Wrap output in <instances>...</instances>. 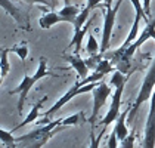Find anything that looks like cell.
Instances as JSON below:
<instances>
[{"label": "cell", "instance_id": "cell-7", "mask_svg": "<svg viewBox=\"0 0 155 148\" xmlns=\"http://www.w3.org/2000/svg\"><path fill=\"white\" fill-rule=\"evenodd\" d=\"M121 3H123V0H118L114 8L112 6H104V30H102V45H101V52H99L101 55H105L108 48H109V42H111V36H112L117 12H118Z\"/></svg>", "mask_w": 155, "mask_h": 148}, {"label": "cell", "instance_id": "cell-20", "mask_svg": "<svg viewBox=\"0 0 155 148\" xmlns=\"http://www.w3.org/2000/svg\"><path fill=\"white\" fill-rule=\"evenodd\" d=\"M11 52L13 53H16L19 58H21V61H25V58H27V55H28V46H27V43L22 42L21 45H15L12 48H9Z\"/></svg>", "mask_w": 155, "mask_h": 148}, {"label": "cell", "instance_id": "cell-17", "mask_svg": "<svg viewBox=\"0 0 155 148\" xmlns=\"http://www.w3.org/2000/svg\"><path fill=\"white\" fill-rule=\"evenodd\" d=\"M86 122V116H84L83 111H78L72 116H68V117H64L62 120V126H77V124H81Z\"/></svg>", "mask_w": 155, "mask_h": 148}, {"label": "cell", "instance_id": "cell-15", "mask_svg": "<svg viewBox=\"0 0 155 148\" xmlns=\"http://www.w3.org/2000/svg\"><path fill=\"white\" fill-rule=\"evenodd\" d=\"M81 12L77 6H74V5H71V3H68V5H65L62 9L59 11V15L61 16H64V18H67V21L70 22V24L74 25V22H75V18L78 16V13Z\"/></svg>", "mask_w": 155, "mask_h": 148}, {"label": "cell", "instance_id": "cell-6", "mask_svg": "<svg viewBox=\"0 0 155 148\" xmlns=\"http://www.w3.org/2000/svg\"><path fill=\"white\" fill-rule=\"evenodd\" d=\"M149 39H152L155 42V18L154 19H151L148 24H146V27L142 30V33H140V36L137 37L133 43H131L130 46L127 48V49L123 52V55H121V58L118 59L120 62V71L123 73V68L126 67H129V62H130V59L133 58V55H134V52L139 49L140 46H142L143 43L146 42V40H149Z\"/></svg>", "mask_w": 155, "mask_h": 148}, {"label": "cell", "instance_id": "cell-4", "mask_svg": "<svg viewBox=\"0 0 155 148\" xmlns=\"http://www.w3.org/2000/svg\"><path fill=\"white\" fill-rule=\"evenodd\" d=\"M154 89H155V61L152 62V65L149 67L148 73H146L145 79H143V83H142V86H140L139 93H137L136 101L130 105V113H129V117H127V122L129 123L133 122V119L136 117V114H137L139 108L142 107L143 102L149 101V98L152 96Z\"/></svg>", "mask_w": 155, "mask_h": 148}, {"label": "cell", "instance_id": "cell-29", "mask_svg": "<svg viewBox=\"0 0 155 148\" xmlns=\"http://www.w3.org/2000/svg\"><path fill=\"white\" fill-rule=\"evenodd\" d=\"M3 49H5V48H2V46H0V52H2V50H3Z\"/></svg>", "mask_w": 155, "mask_h": 148}, {"label": "cell", "instance_id": "cell-18", "mask_svg": "<svg viewBox=\"0 0 155 148\" xmlns=\"http://www.w3.org/2000/svg\"><path fill=\"white\" fill-rule=\"evenodd\" d=\"M9 53H11L9 48H5V49L0 52V70H2V77L3 79L11 71V65H9V59H8V55Z\"/></svg>", "mask_w": 155, "mask_h": 148}, {"label": "cell", "instance_id": "cell-11", "mask_svg": "<svg viewBox=\"0 0 155 148\" xmlns=\"http://www.w3.org/2000/svg\"><path fill=\"white\" fill-rule=\"evenodd\" d=\"M48 101V96H43L41 99H38L36 104L33 105V108L30 110V113L27 114V117H25L24 120L21 122L19 124H16L15 127L12 129V133L13 132H16V130H19V129H22L24 126H27V124H30V123H33V122H36L37 120V117L40 116V110H41V107H43V104Z\"/></svg>", "mask_w": 155, "mask_h": 148}, {"label": "cell", "instance_id": "cell-5", "mask_svg": "<svg viewBox=\"0 0 155 148\" xmlns=\"http://www.w3.org/2000/svg\"><path fill=\"white\" fill-rule=\"evenodd\" d=\"M99 83V82H97ZM97 83H89V85H81V82H75V85L65 93V95H62L56 102H55V105H52L50 108H49L45 114H43V122H40V126L45 123V124H48L50 123L49 122V119L56 113V111H59L67 102H70L74 96H77V95H81V93H87V92H90V90H93L96 86H97Z\"/></svg>", "mask_w": 155, "mask_h": 148}, {"label": "cell", "instance_id": "cell-12", "mask_svg": "<svg viewBox=\"0 0 155 148\" xmlns=\"http://www.w3.org/2000/svg\"><path fill=\"white\" fill-rule=\"evenodd\" d=\"M64 59L71 64V67L77 71L78 77H80L81 80L86 79V77L89 76V67H87L86 61H84L80 55H75V53H74V55H65V56H64Z\"/></svg>", "mask_w": 155, "mask_h": 148}, {"label": "cell", "instance_id": "cell-28", "mask_svg": "<svg viewBox=\"0 0 155 148\" xmlns=\"http://www.w3.org/2000/svg\"><path fill=\"white\" fill-rule=\"evenodd\" d=\"M3 80V77H2V70H0V82Z\"/></svg>", "mask_w": 155, "mask_h": 148}, {"label": "cell", "instance_id": "cell-19", "mask_svg": "<svg viewBox=\"0 0 155 148\" xmlns=\"http://www.w3.org/2000/svg\"><path fill=\"white\" fill-rule=\"evenodd\" d=\"M86 50H87V53H89L90 56L97 55V53L101 52V46L97 45V42H96V39H95V36H93V34H89V37H87Z\"/></svg>", "mask_w": 155, "mask_h": 148}, {"label": "cell", "instance_id": "cell-1", "mask_svg": "<svg viewBox=\"0 0 155 148\" xmlns=\"http://www.w3.org/2000/svg\"><path fill=\"white\" fill-rule=\"evenodd\" d=\"M62 120L64 117L56 119L55 122H50L45 126H38L34 130L16 138V148H41L50 138H53L58 132L65 129V126H62Z\"/></svg>", "mask_w": 155, "mask_h": 148}, {"label": "cell", "instance_id": "cell-3", "mask_svg": "<svg viewBox=\"0 0 155 148\" xmlns=\"http://www.w3.org/2000/svg\"><path fill=\"white\" fill-rule=\"evenodd\" d=\"M46 76H53V74L48 71V59L46 58H40V61H38V68H37V71L34 73V76H28V74H25L24 79H22V82L18 85V86L12 89L9 93L11 95H15V93H19V101H18V113L19 114H22V110H24V104H25V99L28 96V93H30V90H31V87L36 85V82H38L40 79H43V77H46Z\"/></svg>", "mask_w": 155, "mask_h": 148}, {"label": "cell", "instance_id": "cell-13", "mask_svg": "<svg viewBox=\"0 0 155 148\" xmlns=\"http://www.w3.org/2000/svg\"><path fill=\"white\" fill-rule=\"evenodd\" d=\"M129 113H130V105L129 108L123 113H120L118 119L115 120V126H114V132L117 133V138H118V142L124 141L127 135H129V129H127V117H129Z\"/></svg>", "mask_w": 155, "mask_h": 148}, {"label": "cell", "instance_id": "cell-30", "mask_svg": "<svg viewBox=\"0 0 155 148\" xmlns=\"http://www.w3.org/2000/svg\"><path fill=\"white\" fill-rule=\"evenodd\" d=\"M2 82H3V80H2ZM2 82H0V86H2Z\"/></svg>", "mask_w": 155, "mask_h": 148}, {"label": "cell", "instance_id": "cell-8", "mask_svg": "<svg viewBox=\"0 0 155 148\" xmlns=\"http://www.w3.org/2000/svg\"><path fill=\"white\" fill-rule=\"evenodd\" d=\"M92 92H93V110H92V116H90L89 122H90L92 129H93L96 119H97V114H99L101 108L105 105V102H107V99L109 98L112 89L109 87V85H107V83L102 80V82L97 83V86H96Z\"/></svg>", "mask_w": 155, "mask_h": 148}, {"label": "cell", "instance_id": "cell-9", "mask_svg": "<svg viewBox=\"0 0 155 148\" xmlns=\"http://www.w3.org/2000/svg\"><path fill=\"white\" fill-rule=\"evenodd\" d=\"M143 148H155V89L151 96V108L148 113V120L145 126Z\"/></svg>", "mask_w": 155, "mask_h": 148}, {"label": "cell", "instance_id": "cell-22", "mask_svg": "<svg viewBox=\"0 0 155 148\" xmlns=\"http://www.w3.org/2000/svg\"><path fill=\"white\" fill-rule=\"evenodd\" d=\"M105 132H107V129L102 127V130L99 132V135L95 136L93 135V130H90V144H89V147L87 148H99L101 141H102V138H104V135H105Z\"/></svg>", "mask_w": 155, "mask_h": 148}, {"label": "cell", "instance_id": "cell-2", "mask_svg": "<svg viewBox=\"0 0 155 148\" xmlns=\"http://www.w3.org/2000/svg\"><path fill=\"white\" fill-rule=\"evenodd\" d=\"M133 71H129L127 74L121 73L120 70H115L112 76H111V86H114V95H112V101H111V107L108 110L107 116L101 120V124L104 126V129H108V126L111 123H114L120 116V107H121V96H123V90L124 86L130 77V74Z\"/></svg>", "mask_w": 155, "mask_h": 148}, {"label": "cell", "instance_id": "cell-26", "mask_svg": "<svg viewBox=\"0 0 155 148\" xmlns=\"http://www.w3.org/2000/svg\"><path fill=\"white\" fill-rule=\"evenodd\" d=\"M143 9H145V12H146V15L149 16L151 15V0H143Z\"/></svg>", "mask_w": 155, "mask_h": 148}, {"label": "cell", "instance_id": "cell-27", "mask_svg": "<svg viewBox=\"0 0 155 148\" xmlns=\"http://www.w3.org/2000/svg\"><path fill=\"white\" fill-rule=\"evenodd\" d=\"M112 2L114 0H105V6H112Z\"/></svg>", "mask_w": 155, "mask_h": 148}, {"label": "cell", "instance_id": "cell-14", "mask_svg": "<svg viewBox=\"0 0 155 148\" xmlns=\"http://www.w3.org/2000/svg\"><path fill=\"white\" fill-rule=\"evenodd\" d=\"M59 22H68L67 18L61 16L59 12H46V13H43L40 16V19H38V25L43 30H49L55 24H59Z\"/></svg>", "mask_w": 155, "mask_h": 148}, {"label": "cell", "instance_id": "cell-10", "mask_svg": "<svg viewBox=\"0 0 155 148\" xmlns=\"http://www.w3.org/2000/svg\"><path fill=\"white\" fill-rule=\"evenodd\" d=\"M0 6L3 8V11L8 13V15H11L13 19L16 21V24L19 25L21 28H24V30H30V24H28V19L25 18V15L15 5H13L11 0H0Z\"/></svg>", "mask_w": 155, "mask_h": 148}, {"label": "cell", "instance_id": "cell-24", "mask_svg": "<svg viewBox=\"0 0 155 148\" xmlns=\"http://www.w3.org/2000/svg\"><path fill=\"white\" fill-rule=\"evenodd\" d=\"M25 2H28V3H31V5H45V6H49V8H53L55 5H56V2H53V0H25Z\"/></svg>", "mask_w": 155, "mask_h": 148}, {"label": "cell", "instance_id": "cell-16", "mask_svg": "<svg viewBox=\"0 0 155 148\" xmlns=\"http://www.w3.org/2000/svg\"><path fill=\"white\" fill-rule=\"evenodd\" d=\"M0 142L5 148H16V139L13 138L12 130L0 129Z\"/></svg>", "mask_w": 155, "mask_h": 148}, {"label": "cell", "instance_id": "cell-25", "mask_svg": "<svg viewBox=\"0 0 155 148\" xmlns=\"http://www.w3.org/2000/svg\"><path fill=\"white\" fill-rule=\"evenodd\" d=\"M117 144H118V138H117V133L112 130L108 139V148H117Z\"/></svg>", "mask_w": 155, "mask_h": 148}, {"label": "cell", "instance_id": "cell-23", "mask_svg": "<svg viewBox=\"0 0 155 148\" xmlns=\"http://www.w3.org/2000/svg\"><path fill=\"white\" fill-rule=\"evenodd\" d=\"M134 139H136V132L131 130L130 133L127 135V138L124 141H121V148H134Z\"/></svg>", "mask_w": 155, "mask_h": 148}, {"label": "cell", "instance_id": "cell-21", "mask_svg": "<svg viewBox=\"0 0 155 148\" xmlns=\"http://www.w3.org/2000/svg\"><path fill=\"white\" fill-rule=\"evenodd\" d=\"M131 5H133V8H134V11H136V15H139V16H142V19H145V22L148 24L151 19H149V16L146 15L145 12V9H143V5L140 3V0H130Z\"/></svg>", "mask_w": 155, "mask_h": 148}]
</instances>
